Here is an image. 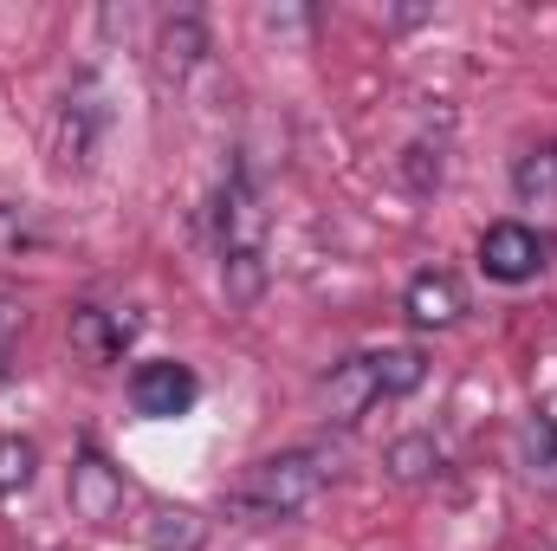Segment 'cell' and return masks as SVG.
Instances as JSON below:
<instances>
[{
    "instance_id": "8992f818",
    "label": "cell",
    "mask_w": 557,
    "mask_h": 551,
    "mask_svg": "<svg viewBox=\"0 0 557 551\" xmlns=\"http://www.w3.org/2000/svg\"><path fill=\"white\" fill-rule=\"evenodd\" d=\"M480 267H486V279H499V285L539 279L545 273V241H539V228H525V221H493V228L480 234Z\"/></svg>"
},
{
    "instance_id": "7c38bea8",
    "label": "cell",
    "mask_w": 557,
    "mask_h": 551,
    "mask_svg": "<svg viewBox=\"0 0 557 551\" xmlns=\"http://www.w3.org/2000/svg\"><path fill=\"white\" fill-rule=\"evenodd\" d=\"M370 370H376V396L396 403V396H416L421 377H428V357L416 344H389V351H370Z\"/></svg>"
},
{
    "instance_id": "9a60e30c",
    "label": "cell",
    "mask_w": 557,
    "mask_h": 551,
    "mask_svg": "<svg viewBox=\"0 0 557 551\" xmlns=\"http://www.w3.org/2000/svg\"><path fill=\"white\" fill-rule=\"evenodd\" d=\"M512 195L525 208H557V143H539L512 162Z\"/></svg>"
},
{
    "instance_id": "2e32d148",
    "label": "cell",
    "mask_w": 557,
    "mask_h": 551,
    "mask_svg": "<svg viewBox=\"0 0 557 551\" xmlns=\"http://www.w3.org/2000/svg\"><path fill=\"white\" fill-rule=\"evenodd\" d=\"M33 474H39V448H33L26 434H0V500L26 493Z\"/></svg>"
},
{
    "instance_id": "5b68a950",
    "label": "cell",
    "mask_w": 557,
    "mask_h": 551,
    "mask_svg": "<svg viewBox=\"0 0 557 551\" xmlns=\"http://www.w3.org/2000/svg\"><path fill=\"white\" fill-rule=\"evenodd\" d=\"M65 500H72V519L85 526H111L124 513V467H111L98 448H78L72 474H65Z\"/></svg>"
},
{
    "instance_id": "3957f363",
    "label": "cell",
    "mask_w": 557,
    "mask_h": 551,
    "mask_svg": "<svg viewBox=\"0 0 557 551\" xmlns=\"http://www.w3.org/2000/svg\"><path fill=\"white\" fill-rule=\"evenodd\" d=\"M111 131V105H104V85L98 78H78L59 105V124H52V156L59 169H91L98 143Z\"/></svg>"
},
{
    "instance_id": "6da1fadb",
    "label": "cell",
    "mask_w": 557,
    "mask_h": 551,
    "mask_svg": "<svg viewBox=\"0 0 557 551\" xmlns=\"http://www.w3.org/2000/svg\"><path fill=\"white\" fill-rule=\"evenodd\" d=\"M267 201L253 188L247 169H227L221 195H214V254H221V292L227 305H260L267 298V279H273V260H267Z\"/></svg>"
},
{
    "instance_id": "4fadbf2b",
    "label": "cell",
    "mask_w": 557,
    "mask_h": 551,
    "mask_svg": "<svg viewBox=\"0 0 557 551\" xmlns=\"http://www.w3.org/2000/svg\"><path fill=\"white\" fill-rule=\"evenodd\" d=\"M441 441L434 434H403V441H389V454H383V467H389V480L396 487H428L434 474H441Z\"/></svg>"
},
{
    "instance_id": "30bf717a",
    "label": "cell",
    "mask_w": 557,
    "mask_h": 551,
    "mask_svg": "<svg viewBox=\"0 0 557 551\" xmlns=\"http://www.w3.org/2000/svg\"><path fill=\"white\" fill-rule=\"evenodd\" d=\"M383 396H376V370H370V351L363 357H344L331 377H324V409H331V421H363V415L376 409Z\"/></svg>"
},
{
    "instance_id": "e0dca14e",
    "label": "cell",
    "mask_w": 557,
    "mask_h": 551,
    "mask_svg": "<svg viewBox=\"0 0 557 551\" xmlns=\"http://www.w3.org/2000/svg\"><path fill=\"white\" fill-rule=\"evenodd\" d=\"M441 169H447V149L441 143H409L403 162H396V175H403L409 195H434L441 188Z\"/></svg>"
},
{
    "instance_id": "ffe728a7",
    "label": "cell",
    "mask_w": 557,
    "mask_h": 551,
    "mask_svg": "<svg viewBox=\"0 0 557 551\" xmlns=\"http://www.w3.org/2000/svg\"><path fill=\"white\" fill-rule=\"evenodd\" d=\"M13 331H20V298L0 292V377H7V357H13Z\"/></svg>"
},
{
    "instance_id": "277c9868",
    "label": "cell",
    "mask_w": 557,
    "mask_h": 551,
    "mask_svg": "<svg viewBox=\"0 0 557 551\" xmlns=\"http://www.w3.org/2000/svg\"><path fill=\"white\" fill-rule=\"evenodd\" d=\"M195 396H201V383H195V370L188 364H175V357H149L131 370V409L143 421H175V415L195 409Z\"/></svg>"
},
{
    "instance_id": "d6986e66",
    "label": "cell",
    "mask_w": 557,
    "mask_h": 551,
    "mask_svg": "<svg viewBox=\"0 0 557 551\" xmlns=\"http://www.w3.org/2000/svg\"><path fill=\"white\" fill-rule=\"evenodd\" d=\"M260 26H267L273 39H305V33H311V13H305V7H267Z\"/></svg>"
},
{
    "instance_id": "5bb4252c",
    "label": "cell",
    "mask_w": 557,
    "mask_h": 551,
    "mask_svg": "<svg viewBox=\"0 0 557 551\" xmlns=\"http://www.w3.org/2000/svg\"><path fill=\"white\" fill-rule=\"evenodd\" d=\"M143 546L149 551H201L208 546V519L188 513V506H156L149 526H143Z\"/></svg>"
},
{
    "instance_id": "ac0fdd59",
    "label": "cell",
    "mask_w": 557,
    "mask_h": 551,
    "mask_svg": "<svg viewBox=\"0 0 557 551\" xmlns=\"http://www.w3.org/2000/svg\"><path fill=\"white\" fill-rule=\"evenodd\" d=\"M39 241H46V221H39L33 208L0 201V260H13V254H26V247H39Z\"/></svg>"
},
{
    "instance_id": "ba28073f",
    "label": "cell",
    "mask_w": 557,
    "mask_h": 551,
    "mask_svg": "<svg viewBox=\"0 0 557 551\" xmlns=\"http://www.w3.org/2000/svg\"><path fill=\"white\" fill-rule=\"evenodd\" d=\"M403 311H409V325H421V331H447V325H460V311H467V292H460V279H454V273L428 267V273L409 279V292H403Z\"/></svg>"
},
{
    "instance_id": "8fae6325",
    "label": "cell",
    "mask_w": 557,
    "mask_h": 551,
    "mask_svg": "<svg viewBox=\"0 0 557 551\" xmlns=\"http://www.w3.org/2000/svg\"><path fill=\"white\" fill-rule=\"evenodd\" d=\"M519 467L539 493H557V415H525L519 428Z\"/></svg>"
},
{
    "instance_id": "9c48e42d",
    "label": "cell",
    "mask_w": 557,
    "mask_h": 551,
    "mask_svg": "<svg viewBox=\"0 0 557 551\" xmlns=\"http://www.w3.org/2000/svg\"><path fill=\"white\" fill-rule=\"evenodd\" d=\"M201 59H208V26H201V13H169L162 20V33H156V65H162V78H195L201 72Z\"/></svg>"
},
{
    "instance_id": "7a4b0ae2",
    "label": "cell",
    "mask_w": 557,
    "mask_h": 551,
    "mask_svg": "<svg viewBox=\"0 0 557 551\" xmlns=\"http://www.w3.org/2000/svg\"><path fill=\"white\" fill-rule=\"evenodd\" d=\"M324 480H331V461L318 454V448H285V454H267V461H253L247 474H240V487H234V513L240 519H260V526H273V519H298L318 493H324Z\"/></svg>"
},
{
    "instance_id": "52a82bcc",
    "label": "cell",
    "mask_w": 557,
    "mask_h": 551,
    "mask_svg": "<svg viewBox=\"0 0 557 551\" xmlns=\"http://www.w3.org/2000/svg\"><path fill=\"white\" fill-rule=\"evenodd\" d=\"M65 338H72V351H78L85 364H117V357L131 351V338H137V311L78 305V311H72V325H65Z\"/></svg>"
}]
</instances>
